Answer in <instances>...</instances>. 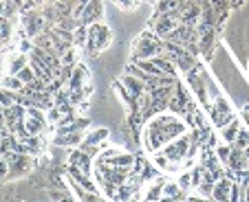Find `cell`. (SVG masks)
Wrapping results in <instances>:
<instances>
[{
	"mask_svg": "<svg viewBox=\"0 0 249 202\" xmlns=\"http://www.w3.org/2000/svg\"><path fill=\"white\" fill-rule=\"evenodd\" d=\"M155 2H157V0H155Z\"/></svg>",
	"mask_w": 249,
	"mask_h": 202,
	"instance_id": "obj_45",
	"label": "cell"
},
{
	"mask_svg": "<svg viewBox=\"0 0 249 202\" xmlns=\"http://www.w3.org/2000/svg\"><path fill=\"white\" fill-rule=\"evenodd\" d=\"M185 0H157L155 2V11H152V18L163 14H179L181 7H183Z\"/></svg>",
	"mask_w": 249,
	"mask_h": 202,
	"instance_id": "obj_19",
	"label": "cell"
},
{
	"mask_svg": "<svg viewBox=\"0 0 249 202\" xmlns=\"http://www.w3.org/2000/svg\"><path fill=\"white\" fill-rule=\"evenodd\" d=\"M113 42V31L110 27H106L104 22H95V24H89L86 27V47L84 51L89 55H99L102 51L110 47Z\"/></svg>",
	"mask_w": 249,
	"mask_h": 202,
	"instance_id": "obj_2",
	"label": "cell"
},
{
	"mask_svg": "<svg viewBox=\"0 0 249 202\" xmlns=\"http://www.w3.org/2000/svg\"><path fill=\"white\" fill-rule=\"evenodd\" d=\"M161 51H163V40L157 38L150 31H143L132 44L135 60H152L155 55H161Z\"/></svg>",
	"mask_w": 249,
	"mask_h": 202,
	"instance_id": "obj_3",
	"label": "cell"
},
{
	"mask_svg": "<svg viewBox=\"0 0 249 202\" xmlns=\"http://www.w3.org/2000/svg\"><path fill=\"white\" fill-rule=\"evenodd\" d=\"M0 16H5V2L0 0Z\"/></svg>",
	"mask_w": 249,
	"mask_h": 202,
	"instance_id": "obj_37",
	"label": "cell"
},
{
	"mask_svg": "<svg viewBox=\"0 0 249 202\" xmlns=\"http://www.w3.org/2000/svg\"><path fill=\"white\" fill-rule=\"evenodd\" d=\"M18 77H20V81H22L24 86H31L33 81L38 79V77H36V73H33V68H31V66H24L22 71L18 73Z\"/></svg>",
	"mask_w": 249,
	"mask_h": 202,
	"instance_id": "obj_29",
	"label": "cell"
},
{
	"mask_svg": "<svg viewBox=\"0 0 249 202\" xmlns=\"http://www.w3.org/2000/svg\"><path fill=\"white\" fill-rule=\"evenodd\" d=\"M115 5H117L119 9L128 11V9H135V7L139 5V0H115Z\"/></svg>",
	"mask_w": 249,
	"mask_h": 202,
	"instance_id": "obj_33",
	"label": "cell"
},
{
	"mask_svg": "<svg viewBox=\"0 0 249 202\" xmlns=\"http://www.w3.org/2000/svg\"><path fill=\"white\" fill-rule=\"evenodd\" d=\"M7 176H9V163L5 160V156L0 158V180H7Z\"/></svg>",
	"mask_w": 249,
	"mask_h": 202,
	"instance_id": "obj_34",
	"label": "cell"
},
{
	"mask_svg": "<svg viewBox=\"0 0 249 202\" xmlns=\"http://www.w3.org/2000/svg\"><path fill=\"white\" fill-rule=\"evenodd\" d=\"M24 66H29V53H14L9 60V73L11 75H18L20 71H22Z\"/></svg>",
	"mask_w": 249,
	"mask_h": 202,
	"instance_id": "obj_22",
	"label": "cell"
},
{
	"mask_svg": "<svg viewBox=\"0 0 249 202\" xmlns=\"http://www.w3.org/2000/svg\"><path fill=\"white\" fill-rule=\"evenodd\" d=\"M225 167L234 171V176L238 174V171H243V170H249V167H247V158H245V152L240 150V147H236V145L231 147V154H230V158H227Z\"/></svg>",
	"mask_w": 249,
	"mask_h": 202,
	"instance_id": "obj_15",
	"label": "cell"
},
{
	"mask_svg": "<svg viewBox=\"0 0 249 202\" xmlns=\"http://www.w3.org/2000/svg\"><path fill=\"white\" fill-rule=\"evenodd\" d=\"M2 114H5V106L0 104V117H2Z\"/></svg>",
	"mask_w": 249,
	"mask_h": 202,
	"instance_id": "obj_39",
	"label": "cell"
},
{
	"mask_svg": "<svg viewBox=\"0 0 249 202\" xmlns=\"http://www.w3.org/2000/svg\"><path fill=\"white\" fill-rule=\"evenodd\" d=\"M0 86H5V88H9V90H16V93H20V90L24 88V84L20 81V77L18 75H5L2 77V81H0Z\"/></svg>",
	"mask_w": 249,
	"mask_h": 202,
	"instance_id": "obj_26",
	"label": "cell"
},
{
	"mask_svg": "<svg viewBox=\"0 0 249 202\" xmlns=\"http://www.w3.org/2000/svg\"><path fill=\"white\" fill-rule=\"evenodd\" d=\"M0 104L5 106V108H9V106L18 104V93H16V90L5 88V86H0Z\"/></svg>",
	"mask_w": 249,
	"mask_h": 202,
	"instance_id": "obj_25",
	"label": "cell"
},
{
	"mask_svg": "<svg viewBox=\"0 0 249 202\" xmlns=\"http://www.w3.org/2000/svg\"><path fill=\"white\" fill-rule=\"evenodd\" d=\"M20 22H22V29H24V33H27V40H33L36 35L49 31V22H47V18L42 16V9H27V11H22Z\"/></svg>",
	"mask_w": 249,
	"mask_h": 202,
	"instance_id": "obj_5",
	"label": "cell"
},
{
	"mask_svg": "<svg viewBox=\"0 0 249 202\" xmlns=\"http://www.w3.org/2000/svg\"><path fill=\"white\" fill-rule=\"evenodd\" d=\"M2 2H9V0H2Z\"/></svg>",
	"mask_w": 249,
	"mask_h": 202,
	"instance_id": "obj_42",
	"label": "cell"
},
{
	"mask_svg": "<svg viewBox=\"0 0 249 202\" xmlns=\"http://www.w3.org/2000/svg\"><path fill=\"white\" fill-rule=\"evenodd\" d=\"M150 2H155V0H150Z\"/></svg>",
	"mask_w": 249,
	"mask_h": 202,
	"instance_id": "obj_44",
	"label": "cell"
},
{
	"mask_svg": "<svg viewBox=\"0 0 249 202\" xmlns=\"http://www.w3.org/2000/svg\"><path fill=\"white\" fill-rule=\"evenodd\" d=\"M49 127L47 117H24V134L27 137H42L44 130Z\"/></svg>",
	"mask_w": 249,
	"mask_h": 202,
	"instance_id": "obj_13",
	"label": "cell"
},
{
	"mask_svg": "<svg viewBox=\"0 0 249 202\" xmlns=\"http://www.w3.org/2000/svg\"><path fill=\"white\" fill-rule=\"evenodd\" d=\"M29 66L33 68L36 77H38V79H42L44 84H49V81L55 79V73H53L42 60H38V57H31V55H29Z\"/></svg>",
	"mask_w": 249,
	"mask_h": 202,
	"instance_id": "obj_18",
	"label": "cell"
},
{
	"mask_svg": "<svg viewBox=\"0 0 249 202\" xmlns=\"http://www.w3.org/2000/svg\"><path fill=\"white\" fill-rule=\"evenodd\" d=\"M165 154V158L174 165H183L190 158V152H192V137L190 134H181L174 141H170L168 145L161 150Z\"/></svg>",
	"mask_w": 249,
	"mask_h": 202,
	"instance_id": "obj_4",
	"label": "cell"
},
{
	"mask_svg": "<svg viewBox=\"0 0 249 202\" xmlns=\"http://www.w3.org/2000/svg\"><path fill=\"white\" fill-rule=\"evenodd\" d=\"M181 24V16L179 14H163V16H157V18H150V29L155 33L157 38L165 40L174 29Z\"/></svg>",
	"mask_w": 249,
	"mask_h": 202,
	"instance_id": "obj_7",
	"label": "cell"
},
{
	"mask_svg": "<svg viewBox=\"0 0 249 202\" xmlns=\"http://www.w3.org/2000/svg\"><path fill=\"white\" fill-rule=\"evenodd\" d=\"M69 165H75L77 170H82L84 174H93V156L89 152H84L82 147H75V150L69 154Z\"/></svg>",
	"mask_w": 249,
	"mask_h": 202,
	"instance_id": "obj_10",
	"label": "cell"
},
{
	"mask_svg": "<svg viewBox=\"0 0 249 202\" xmlns=\"http://www.w3.org/2000/svg\"><path fill=\"white\" fill-rule=\"evenodd\" d=\"M75 47L77 48L86 47V24H80V27L75 29Z\"/></svg>",
	"mask_w": 249,
	"mask_h": 202,
	"instance_id": "obj_31",
	"label": "cell"
},
{
	"mask_svg": "<svg viewBox=\"0 0 249 202\" xmlns=\"http://www.w3.org/2000/svg\"><path fill=\"white\" fill-rule=\"evenodd\" d=\"M84 141V134L82 132H64V134H57L53 137V143L57 147H80Z\"/></svg>",
	"mask_w": 249,
	"mask_h": 202,
	"instance_id": "obj_16",
	"label": "cell"
},
{
	"mask_svg": "<svg viewBox=\"0 0 249 202\" xmlns=\"http://www.w3.org/2000/svg\"><path fill=\"white\" fill-rule=\"evenodd\" d=\"M231 147H234V145H227V143H218V145L214 147V154L218 156V160H221L223 165H225V163H227V158H230Z\"/></svg>",
	"mask_w": 249,
	"mask_h": 202,
	"instance_id": "obj_27",
	"label": "cell"
},
{
	"mask_svg": "<svg viewBox=\"0 0 249 202\" xmlns=\"http://www.w3.org/2000/svg\"><path fill=\"white\" fill-rule=\"evenodd\" d=\"M240 2H243V0H230V5L234 7V5H240Z\"/></svg>",
	"mask_w": 249,
	"mask_h": 202,
	"instance_id": "obj_38",
	"label": "cell"
},
{
	"mask_svg": "<svg viewBox=\"0 0 249 202\" xmlns=\"http://www.w3.org/2000/svg\"><path fill=\"white\" fill-rule=\"evenodd\" d=\"M5 160L9 163V176L7 178H22V176L31 174L33 160L29 154H20V152H7Z\"/></svg>",
	"mask_w": 249,
	"mask_h": 202,
	"instance_id": "obj_6",
	"label": "cell"
},
{
	"mask_svg": "<svg viewBox=\"0 0 249 202\" xmlns=\"http://www.w3.org/2000/svg\"><path fill=\"white\" fill-rule=\"evenodd\" d=\"M60 64L62 66H75L80 64V51H77V47H71L69 51H64L60 55Z\"/></svg>",
	"mask_w": 249,
	"mask_h": 202,
	"instance_id": "obj_24",
	"label": "cell"
},
{
	"mask_svg": "<svg viewBox=\"0 0 249 202\" xmlns=\"http://www.w3.org/2000/svg\"><path fill=\"white\" fill-rule=\"evenodd\" d=\"M104 18V0H89L84 7V11H82L80 20L82 24H95V22H102Z\"/></svg>",
	"mask_w": 249,
	"mask_h": 202,
	"instance_id": "obj_9",
	"label": "cell"
},
{
	"mask_svg": "<svg viewBox=\"0 0 249 202\" xmlns=\"http://www.w3.org/2000/svg\"><path fill=\"white\" fill-rule=\"evenodd\" d=\"M207 108H210V119H212V123H214L216 127H223L225 123H230L231 119L236 117V114H234V108H231V106L227 104L223 97H218L216 101H214L212 106H207Z\"/></svg>",
	"mask_w": 249,
	"mask_h": 202,
	"instance_id": "obj_8",
	"label": "cell"
},
{
	"mask_svg": "<svg viewBox=\"0 0 249 202\" xmlns=\"http://www.w3.org/2000/svg\"><path fill=\"white\" fill-rule=\"evenodd\" d=\"M64 117H66V114L62 112V110L57 108V106H53V108H49V110H47V121L51 123V125H53V123H55V125H60L62 119H64Z\"/></svg>",
	"mask_w": 249,
	"mask_h": 202,
	"instance_id": "obj_28",
	"label": "cell"
},
{
	"mask_svg": "<svg viewBox=\"0 0 249 202\" xmlns=\"http://www.w3.org/2000/svg\"><path fill=\"white\" fill-rule=\"evenodd\" d=\"M231 187H234V180H231L230 176H223V178H218L216 185H214L212 200H214V202H230Z\"/></svg>",
	"mask_w": 249,
	"mask_h": 202,
	"instance_id": "obj_14",
	"label": "cell"
},
{
	"mask_svg": "<svg viewBox=\"0 0 249 202\" xmlns=\"http://www.w3.org/2000/svg\"><path fill=\"white\" fill-rule=\"evenodd\" d=\"M86 110H89V101H82V104H80V112H82V114H84V112H86Z\"/></svg>",
	"mask_w": 249,
	"mask_h": 202,
	"instance_id": "obj_36",
	"label": "cell"
},
{
	"mask_svg": "<svg viewBox=\"0 0 249 202\" xmlns=\"http://www.w3.org/2000/svg\"><path fill=\"white\" fill-rule=\"evenodd\" d=\"M119 84L124 86V90H126L128 94H132V97H139L141 93H146V81H141L139 77H135V75H130V73H124L122 77H119Z\"/></svg>",
	"mask_w": 249,
	"mask_h": 202,
	"instance_id": "obj_12",
	"label": "cell"
},
{
	"mask_svg": "<svg viewBox=\"0 0 249 202\" xmlns=\"http://www.w3.org/2000/svg\"><path fill=\"white\" fill-rule=\"evenodd\" d=\"M11 40V20L7 16H0V48Z\"/></svg>",
	"mask_w": 249,
	"mask_h": 202,
	"instance_id": "obj_23",
	"label": "cell"
},
{
	"mask_svg": "<svg viewBox=\"0 0 249 202\" xmlns=\"http://www.w3.org/2000/svg\"><path fill=\"white\" fill-rule=\"evenodd\" d=\"M163 185H165V178H152L150 180V187L146 191V200L148 202H159L163 198Z\"/></svg>",
	"mask_w": 249,
	"mask_h": 202,
	"instance_id": "obj_21",
	"label": "cell"
},
{
	"mask_svg": "<svg viewBox=\"0 0 249 202\" xmlns=\"http://www.w3.org/2000/svg\"><path fill=\"white\" fill-rule=\"evenodd\" d=\"M2 134H7V132H5V130H0V137H2Z\"/></svg>",
	"mask_w": 249,
	"mask_h": 202,
	"instance_id": "obj_40",
	"label": "cell"
},
{
	"mask_svg": "<svg viewBox=\"0 0 249 202\" xmlns=\"http://www.w3.org/2000/svg\"><path fill=\"white\" fill-rule=\"evenodd\" d=\"M49 2H57V0H49Z\"/></svg>",
	"mask_w": 249,
	"mask_h": 202,
	"instance_id": "obj_41",
	"label": "cell"
},
{
	"mask_svg": "<svg viewBox=\"0 0 249 202\" xmlns=\"http://www.w3.org/2000/svg\"><path fill=\"white\" fill-rule=\"evenodd\" d=\"M181 134H188L185 121L179 114L165 110V112H159L152 119H148L146 127H143V137H141L143 139L141 145H143V150H146L148 154H155V152L163 150L170 141H174V139L181 137Z\"/></svg>",
	"mask_w": 249,
	"mask_h": 202,
	"instance_id": "obj_1",
	"label": "cell"
},
{
	"mask_svg": "<svg viewBox=\"0 0 249 202\" xmlns=\"http://www.w3.org/2000/svg\"><path fill=\"white\" fill-rule=\"evenodd\" d=\"M177 183H179V187L183 189L185 193L192 191V174L190 171H183V174H179V178H177Z\"/></svg>",
	"mask_w": 249,
	"mask_h": 202,
	"instance_id": "obj_30",
	"label": "cell"
},
{
	"mask_svg": "<svg viewBox=\"0 0 249 202\" xmlns=\"http://www.w3.org/2000/svg\"><path fill=\"white\" fill-rule=\"evenodd\" d=\"M236 147H240V150H245V147H249V130H240V134H238V139H236V143H234Z\"/></svg>",
	"mask_w": 249,
	"mask_h": 202,
	"instance_id": "obj_32",
	"label": "cell"
},
{
	"mask_svg": "<svg viewBox=\"0 0 249 202\" xmlns=\"http://www.w3.org/2000/svg\"><path fill=\"white\" fill-rule=\"evenodd\" d=\"M86 84H89V71H86V66L84 64H75L73 75H71L66 88H69V90H80V88H84Z\"/></svg>",
	"mask_w": 249,
	"mask_h": 202,
	"instance_id": "obj_17",
	"label": "cell"
},
{
	"mask_svg": "<svg viewBox=\"0 0 249 202\" xmlns=\"http://www.w3.org/2000/svg\"><path fill=\"white\" fill-rule=\"evenodd\" d=\"M240 130H243V123H240L238 117H234L230 123H225L223 127H218V137H221V143H227V145H234L236 139H238Z\"/></svg>",
	"mask_w": 249,
	"mask_h": 202,
	"instance_id": "obj_11",
	"label": "cell"
},
{
	"mask_svg": "<svg viewBox=\"0 0 249 202\" xmlns=\"http://www.w3.org/2000/svg\"><path fill=\"white\" fill-rule=\"evenodd\" d=\"M0 158H2V152H0Z\"/></svg>",
	"mask_w": 249,
	"mask_h": 202,
	"instance_id": "obj_43",
	"label": "cell"
},
{
	"mask_svg": "<svg viewBox=\"0 0 249 202\" xmlns=\"http://www.w3.org/2000/svg\"><path fill=\"white\" fill-rule=\"evenodd\" d=\"M243 117H245V125H247V127H249V106H247V108H245Z\"/></svg>",
	"mask_w": 249,
	"mask_h": 202,
	"instance_id": "obj_35",
	"label": "cell"
},
{
	"mask_svg": "<svg viewBox=\"0 0 249 202\" xmlns=\"http://www.w3.org/2000/svg\"><path fill=\"white\" fill-rule=\"evenodd\" d=\"M108 134H110L108 127H95V130H89L84 134V141H82V145H102V143L108 139Z\"/></svg>",
	"mask_w": 249,
	"mask_h": 202,
	"instance_id": "obj_20",
	"label": "cell"
}]
</instances>
